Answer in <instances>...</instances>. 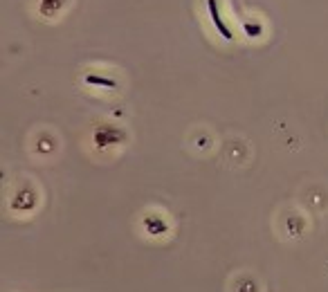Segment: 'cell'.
Listing matches in <instances>:
<instances>
[{
  "label": "cell",
  "instance_id": "obj_1",
  "mask_svg": "<svg viewBox=\"0 0 328 292\" xmlns=\"http://www.w3.org/2000/svg\"><path fill=\"white\" fill-rule=\"evenodd\" d=\"M207 9H209V16H211V23H214L216 32H218V34L223 36L225 41H232V39H234V34H232V30H229L227 25H225L223 16H220L218 0H207Z\"/></svg>",
  "mask_w": 328,
  "mask_h": 292
},
{
  "label": "cell",
  "instance_id": "obj_2",
  "mask_svg": "<svg viewBox=\"0 0 328 292\" xmlns=\"http://www.w3.org/2000/svg\"><path fill=\"white\" fill-rule=\"evenodd\" d=\"M245 32H247V36H256V34H261V27H254L252 23H245Z\"/></svg>",
  "mask_w": 328,
  "mask_h": 292
}]
</instances>
